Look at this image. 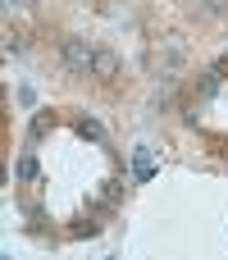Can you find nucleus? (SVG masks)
Masks as SVG:
<instances>
[{
  "label": "nucleus",
  "mask_w": 228,
  "mask_h": 260,
  "mask_svg": "<svg viewBox=\"0 0 228 260\" xmlns=\"http://www.w3.org/2000/svg\"><path fill=\"white\" fill-rule=\"evenodd\" d=\"M14 174L23 178V183H37V174H41V165H37V151L27 146L23 155H18V165H14Z\"/></svg>",
  "instance_id": "obj_5"
},
{
  "label": "nucleus",
  "mask_w": 228,
  "mask_h": 260,
  "mask_svg": "<svg viewBox=\"0 0 228 260\" xmlns=\"http://www.w3.org/2000/svg\"><path fill=\"white\" fill-rule=\"evenodd\" d=\"M5 5H9V9H18V5H23V0H5Z\"/></svg>",
  "instance_id": "obj_12"
},
{
  "label": "nucleus",
  "mask_w": 228,
  "mask_h": 260,
  "mask_svg": "<svg viewBox=\"0 0 228 260\" xmlns=\"http://www.w3.org/2000/svg\"><path fill=\"white\" fill-rule=\"evenodd\" d=\"M101 201H105V206H119V201H123V178H105V183H101Z\"/></svg>",
  "instance_id": "obj_7"
},
{
  "label": "nucleus",
  "mask_w": 228,
  "mask_h": 260,
  "mask_svg": "<svg viewBox=\"0 0 228 260\" xmlns=\"http://www.w3.org/2000/svg\"><path fill=\"white\" fill-rule=\"evenodd\" d=\"M59 55H64V69H69L73 78H91V59H96V46H91L87 37H64Z\"/></svg>",
  "instance_id": "obj_1"
},
{
  "label": "nucleus",
  "mask_w": 228,
  "mask_h": 260,
  "mask_svg": "<svg viewBox=\"0 0 228 260\" xmlns=\"http://www.w3.org/2000/svg\"><path fill=\"white\" fill-rule=\"evenodd\" d=\"M91 78H101V82L119 78V55H114V50H96V59H91Z\"/></svg>",
  "instance_id": "obj_3"
},
{
  "label": "nucleus",
  "mask_w": 228,
  "mask_h": 260,
  "mask_svg": "<svg viewBox=\"0 0 228 260\" xmlns=\"http://www.w3.org/2000/svg\"><path fill=\"white\" fill-rule=\"evenodd\" d=\"M50 128H55V114L37 110V114H32V123H27V146H37V142H41V137H46Z\"/></svg>",
  "instance_id": "obj_4"
},
{
  "label": "nucleus",
  "mask_w": 228,
  "mask_h": 260,
  "mask_svg": "<svg viewBox=\"0 0 228 260\" xmlns=\"http://www.w3.org/2000/svg\"><path fill=\"white\" fill-rule=\"evenodd\" d=\"M101 233V224H91V219H82V224H73V238H96Z\"/></svg>",
  "instance_id": "obj_10"
},
{
  "label": "nucleus",
  "mask_w": 228,
  "mask_h": 260,
  "mask_svg": "<svg viewBox=\"0 0 228 260\" xmlns=\"http://www.w3.org/2000/svg\"><path fill=\"white\" fill-rule=\"evenodd\" d=\"M160 174V160L151 146H133V183H151Z\"/></svg>",
  "instance_id": "obj_2"
},
{
  "label": "nucleus",
  "mask_w": 228,
  "mask_h": 260,
  "mask_svg": "<svg viewBox=\"0 0 228 260\" xmlns=\"http://www.w3.org/2000/svg\"><path fill=\"white\" fill-rule=\"evenodd\" d=\"M206 73H215V78L224 82V78H228V50H219V55H215V64H210Z\"/></svg>",
  "instance_id": "obj_9"
},
{
  "label": "nucleus",
  "mask_w": 228,
  "mask_h": 260,
  "mask_svg": "<svg viewBox=\"0 0 228 260\" xmlns=\"http://www.w3.org/2000/svg\"><path fill=\"white\" fill-rule=\"evenodd\" d=\"M78 133H82L87 142H105V128H101V119H91V114H82V119H78Z\"/></svg>",
  "instance_id": "obj_6"
},
{
  "label": "nucleus",
  "mask_w": 228,
  "mask_h": 260,
  "mask_svg": "<svg viewBox=\"0 0 228 260\" xmlns=\"http://www.w3.org/2000/svg\"><path fill=\"white\" fill-rule=\"evenodd\" d=\"M192 9L206 14V18H215V14H224V9H228V0H192Z\"/></svg>",
  "instance_id": "obj_8"
},
{
  "label": "nucleus",
  "mask_w": 228,
  "mask_h": 260,
  "mask_svg": "<svg viewBox=\"0 0 228 260\" xmlns=\"http://www.w3.org/2000/svg\"><path fill=\"white\" fill-rule=\"evenodd\" d=\"M18 50H23V41H18L14 32H5V55H18Z\"/></svg>",
  "instance_id": "obj_11"
}]
</instances>
